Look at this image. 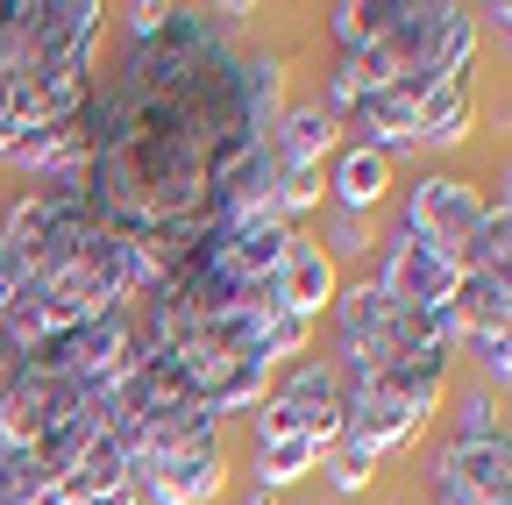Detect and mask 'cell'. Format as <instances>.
<instances>
[{"label": "cell", "instance_id": "16", "mask_svg": "<svg viewBox=\"0 0 512 505\" xmlns=\"http://www.w3.org/2000/svg\"><path fill=\"white\" fill-rule=\"evenodd\" d=\"M491 22L505 29V43H512V0H505V8H491Z\"/></svg>", "mask_w": 512, "mask_h": 505}, {"label": "cell", "instance_id": "9", "mask_svg": "<svg viewBox=\"0 0 512 505\" xmlns=\"http://www.w3.org/2000/svg\"><path fill=\"white\" fill-rule=\"evenodd\" d=\"M285 306L299 313V321H313L320 328V313H328L335 299H342V278H335V257L320 242H306V235H292V249H285Z\"/></svg>", "mask_w": 512, "mask_h": 505}, {"label": "cell", "instance_id": "15", "mask_svg": "<svg viewBox=\"0 0 512 505\" xmlns=\"http://www.w3.org/2000/svg\"><path fill=\"white\" fill-rule=\"evenodd\" d=\"M484 214H491V221H512V164L491 178V193H484Z\"/></svg>", "mask_w": 512, "mask_h": 505}, {"label": "cell", "instance_id": "10", "mask_svg": "<svg viewBox=\"0 0 512 505\" xmlns=\"http://www.w3.org/2000/svg\"><path fill=\"white\" fill-rule=\"evenodd\" d=\"M328 193H335V207H349V214H377L384 193H392V157L370 150V143L335 150V157H328Z\"/></svg>", "mask_w": 512, "mask_h": 505}, {"label": "cell", "instance_id": "7", "mask_svg": "<svg viewBox=\"0 0 512 505\" xmlns=\"http://www.w3.org/2000/svg\"><path fill=\"white\" fill-rule=\"evenodd\" d=\"M384 299H399V306H420V313H456L463 299V264L456 257H441V249L413 242L406 228L384 242V257H377V278H370Z\"/></svg>", "mask_w": 512, "mask_h": 505}, {"label": "cell", "instance_id": "13", "mask_svg": "<svg viewBox=\"0 0 512 505\" xmlns=\"http://www.w3.org/2000/svg\"><path fill=\"white\" fill-rule=\"evenodd\" d=\"M320 470H328V484H335L342 498H356V491L370 484V463H363V456H349V449H328V456H320Z\"/></svg>", "mask_w": 512, "mask_h": 505}, {"label": "cell", "instance_id": "2", "mask_svg": "<svg viewBox=\"0 0 512 505\" xmlns=\"http://www.w3.org/2000/svg\"><path fill=\"white\" fill-rule=\"evenodd\" d=\"M335 72L328 107L356 143L399 157V150H456L477 121L470 100V57H477V15L456 0H342L328 8Z\"/></svg>", "mask_w": 512, "mask_h": 505}, {"label": "cell", "instance_id": "4", "mask_svg": "<svg viewBox=\"0 0 512 505\" xmlns=\"http://www.w3.org/2000/svg\"><path fill=\"white\" fill-rule=\"evenodd\" d=\"M114 427L128 441L136 505H207V498H221V484H228L221 420L157 356H143L136 377L114 392Z\"/></svg>", "mask_w": 512, "mask_h": 505}, {"label": "cell", "instance_id": "3", "mask_svg": "<svg viewBox=\"0 0 512 505\" xmlns=\"http://www.w3.org/2000/svg\"><path fill=\"white\" fill-rule=\"evenodd\" d=\"M328 313H335L328 363L342 377V441L335 449H349L377 470L434 420L463 335H456V313L399 306L377 285H349Z\"/></svg>", "mask_w": 512, "mask_h": 505}, {"label": "cell", "instance_id": "5", "mask_svg": "<svg viewBox=\"0 0 512 505\" xmlns=\"http://www.w3.org/2000/svg\"><path fill=\"white\" fill-rule=\"evenodd\" d=\"M427 505H512V427L484 392H463L456 427L427 470Z\"/></svg>", "mask_w": 512, "mask_h": 505}, {"label": "cell", "instance_id": "12", "mask_svg": "<svg viewBox=\"0 0 512 505\" xmlns=\"http://www.w3.org/2000/svg\"><path fill=\"white\" fill-rule=\"evenodd\" d=\"M363 249H370V214L335 207L328 214V257H363Z\"/></svg>", "mask_w": 512, "mask_h": 505}, {"label": "cell", "instance_id": "6", "mask_svg": "<svg viewBox=\"0 0 512 505\" xmlns=\"http://www.w3.org/2000/svg\"><path fill=\"white\" fill-rule=\"evenodd\" d=\"M285 434L320 441V449L342 441V377L328 356H299L256 406V441H285Z\"/></svg>", "mask_w": 512, "mask_h": 505}, {"label": "cell", "instance_id": "8", "mask_svg": "<svg viewBox=\"0 0 512 505\" xmlns=\"http://www.w3.org/2000/svg\"><path fill=\"white\" fill-rule=\"evenodd\" d=\"M477 228H484V193L477 185L441 178V171H427L413 185V200H406V235L413 242H427V249H441V257L463 264V249L477 242Z\"/></svg>", "mask_w": 512, "mask_h": 505}, {"label": "cell", "instance_id": "11", "mask_svg": "<svg viewBox=\"0 0 512 505\" xmlns=\"http://www.w3.org/2000/svg\"><path fill=\"white\" fill-rule=\"evenodd\" d=\"M320 441H299V434H285V441H256V456H249V484L256 491H292L299 477H313L320 470Z\"/></svg>", "mask_w": 512, "mask_h": 505}, {"label": "cell", "instance_id": "14", "mask_svg": "<svg viewBox=\"0 0 512 505\" xmlns=\"http://www.w3.org/2000/svg\"><path fill=\"white\" fill-rule=\"evenodd\" d=\"M15 285H22V264H15L8 235H0V335H8V306H15Z\"/></svg>", "mask_w": 512, "mask_h": 505}, {"label": "cell", "instance_id": "1", "mask_svg": "<svg viewBox=\"0 0 512 505\" xmlns=\"http://www.w3.org/2000/svg\"><path fill=\"white\" fill-rule=\"evenodd\" d=\"M285 65L242 50L207 8H128V50L79 107L86 200L157 271L235 214H278L271 121Z\"/></svg>", "mask_w": 512, "mask_h": 505}]
</instances>
